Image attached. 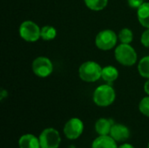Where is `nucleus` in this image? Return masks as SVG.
I'll return each instance as SVG.
<instances>
[{
	"instance_id": "obj_2",
	"label": "nucleus",
	"mask_w": 149,
	"mask_h": 148,
	"mask_svg": "<svg viewBox=\"0 0 149 148\" xmlns=\"http://www.w3.org/2000/svg\"><path fill=\"white\" fill-rule=\"evenodd\" d=\"M116 60L125 66L134 65L137 61V53L129 44H120L114 51Z\"/></svg>"
},
{
	"instance_id": "obj_12",
	"label": "nucleus",
	"mask_w": 149,
	"mask_h": 148,
	"mask_svg": "<svg viewBox=\"0 0 149 148\" xmlns=\"http://www.w3.org/2000/svg\"><path fill=\"white\" fill-rule=\"evenodd\" d=\"M113 124H114L113 121L110 119L100 118L95 123V126H94L95 132L99 135H109L111 128Z\"/></svg>"
},
{
	"instance_id": "obj_19",
	"label": "nucleus",
	"mask_w": 149,
	"mask_h": 148,
	"mask_svg": "<svg viewBox=\"0 0 149 148\" xmlns=\"http://www.w3.org/2000/svg\"><path fill=\"white\" fill-rule=\"evenodd\" d=\"M139 109L143 115L149 117V96L143 98L141 100L139 105Z\"/></svg>"
},
{
	"instance_id": "obj_22",
	"label": "nucleus",
	"mask_w": 149,
	"mask_h": 148,
	"mask_svg": "<svg viewBox=\"0 0 149 148\" xmlns=\"http://www.w3.org/2000/svg\"><path fill=\"white\" fill-rule=\"evenodd\" d=\"M118 148H135V147H134L133 145L129 144V143H123V144L120 145Z\"/></svg>"
},
{
	"instance_id": "obj_11",
	"label": "nucleus",
	"mask_w": 149,
	"mask_h": 148,
	"mask_svg": "<svg viewBox=\"0 0 149 148\" xmlns=\"http://www.w3.org/2000/svg\"><path fill=\"white\" fill-rule=\"evenodd\" d=\"M19 148H41L39 139L31 133L22 135L18 140Z\"/></svg>"
},
{
	"instance_id": "obj_20",
	"label": "nucleus",
	"mask_w": 149,
	"mask_h": 148,
	"mask_svg": "<svg viewBox=\"0 0 149 148\" xmlns=\"http://www.w3.org/2000/svg\"><path fill=\"white\" fill-rule=\"evenodd\" d=\"M128 5L133 9H139L145 2L144 0H127Z\"/></svg>"
},
{
	"instance_id": "obj_24",
	"label": "nucleus",
	"mask_w": 149,
	"mask_h": 148,
	"mask_svg": "<svg viewBox=\"0 0 149 148\" xmlns=\"http://www.w3.org/2000/svg\"><path fill=\"white\" fill-rule=\"evenodd\" d=\"M6 96H7V92L4 91V90H2V92H1V99H3Z\"/></svg>"
},
{
	"instance_id": "obj_23",
	"label": "nucleus",
	"mask_w": 149,
	"mask_h": 148,
	"mask_svg": "<svg viewBox=\"0 0 149 148\" xmlns=\"http://www.w3.org/2000/svg\"><path fill=\"white\" fill-rule=\"evenodd\" d=\"M144 91H145V92H146L147 94H148L149 95V79H148L147 82H146L145 85H144Z\"/></svg>"
},
{
	"instance_id": "obj_7",
	"label": "nucleus",
	"mask_w": 149,
	"mask_h": 148,
	"mask_svg": "<svg viewBox=\"0 0 149 148\" xmlns=\"http://www.w3.org/2000/svg\"><path fill=\"white\" fill-rule=\"evenodd\" d=\"M63 131L66 139L70 140H77L84 132V123L78 118H72L65 123Z\"/></svg>"
},
{
	"instance_id": "obj_14",
	"label": "nucleus",
	"mask_w": 149,
	"mask_h": 148,
	"mask_svg": "<svg viewBox=\"0 0 149 148\" xmlns=\"http://www.w3.org/2000/svg\"><path fill=\"white\" fill-rule=\"evenodd\" d=\"M119 77V72L114 66H106L102 68L101 78L107 83H112L115 81Z\"/></svg>"
},
{
	"instance_id": "obj_3",
	"label": "nucleus",
	"mask_w": 149,
	"mask_h": 148,
	"mask_svg": "<svg viewBox=\"0 0 149 148\" xmlns=\"http://www.w3.org/2000/svg\"><path fill=\"white\" fill-rule=\"evenodd\" d=\"M102 68L94 61H86L83 63L79 70V77L86 82H95L101 78Z\"/></svg>"
},
{
	"instance_id": "obj_16",
	"label": "nucleus",
	"mask_w": 149,
	"mask_h": 148,
	"mask_svg": "<svg viewBox=\"0 0 149 148\" xmlns=\"http://www.w3.org/2000/svg\"><path fill=\"white\" fill-rule=\"evenodd\" d=\"M86 6L93 10H101L107 5L108 0H84Z\"/></svg>"
},
{
	"instance_id": "obj_25",
	"label": "nucleus",
	"mask_w": 149,
	"mask_h": 148,
	"mask_svg": "<svg viewBox=\"0 0 149 148\" xmlns=\"http://www.w3.org/2000/svg\"><path fill=\"white\" fill-rule=\"evenodd\" d=\"M148 148H149V143H148Z\"/></svg>"
},
{
	"instance_id": "obj_13",
	"label": "nucleus",
	"mask_w": 149,
	"mask_h": 148,
	"mask_svg": "<svg viewBox=\"0 0 149 148\" xmlns=\"http://www.w3.org/2000/svg\"><path fill=\"white\" fill-rule=\"evenodd\" d=\"M137 17L141 24L146 28H149V3H144L137 9Z\"/></svg>"
},
{
	"instance_id": "obj_21",
	"label": "nucleus",
	"mask_w": 149,
	"mask_h": 148,
	"mask_svg": "<svg viewBox=\"0 0 149 148\" xmlns=\"http://www.w3.org/2000/svg\"><path fill=\"white\" fill-rule=\"evenodd\" d=\"M141 43L144 46L149 48V28L146 30L141 35Z\"/></svg>"
},
{
	"instance_id": "obj_5",
	"label": "nucleus",
	"mask_w": 149,
	"mask_h": 148,
	"mask_svg": "<svg viewBox=\"0 0 149 148\" xmlns=\"http://www.w3.org/2000/svg\"><path fill=\"white\" fill-rule=\"evenodd\" d=\"M118 36L112 30H104L98 33L95 38L96 46L102 51H109L117 43Z\"/></svg>"
},
{
	"instance_id": "obj_17",
	"label": "nucleus",
	"mask_w": 149,
	"mask_h": 148,
	"mask_svg": "<svg viewBox=\"0 0 149 148\" xmlns=\"http://www.w3.org/2000/svg\"><path fill=\"white\" fill-rule=\"evenodd\" d=\"M139 73L146 79H149V56L142 58L138 65Z\"/></svg>"
},
{
	"instance_id": "obj_15",
	"label": "nucleus",
	"mask_w": 149,
	"mask_h": 148,
	"mask_svg": "<svg viewBox=\"0 0 149 148\" xmlns=\"http://www.w3.org/2000/svg\"><path fill=\"white\" fill-rule=\"evenodd\" d=\"M56 35H57L56 29L54 27L51 26V25H45V26L41 28L40 37L44 40H46V41L52 40L53 38H56Z\"/></svg>"
},
{
	"instance_id": "obj_4",
	"label": "nucleus",
	"mask_w": 149,
	"mask_h": 148,
	"mask_svg": "<svg viewBox=\"0 0 149 148\" xmlns=\"http://www.w3.org/2000/svg\"><path fill=\"white\" fill-rule=\"evenodd\" d=\"M38 139L41 148H58L61 143L59 132L52 127L44 129Z\"/></svg>"
},
{
	"instance_id": "obj_10",
	"label": "nucleus",
	"mask_w": 149,
	"mask_h": 148,
	"mask_svg": "<svg viewBox=\"0 0 149 148\" xmlns=\"http://www.w3.org/2000/svg\"><path fill=\"white\" fill-rule=\"evenodd\" d=\"M117 142L110 135H99L92 143V148H118Z\"/></svg>"
},
{
	"instance_id": "obj_9",
	"label": "nucleus",
	"mask_w": 149,
	"mask_h": 148,
	"mask_svg": "<svg viewBox=\"0 0 149 148\" xmlns=\"http://www.w3.org/2000/svg\"><path fill=\"white\" fill-rule=\"evenodd\" d=\"M117 143L125 142L130 137V130L127 126L122 124H113L110 134H109Z\"/></svg>"
},
{
	"instance_id": "obj_1",
	"label": "nucleus",
	"mask_w": 149,
	"mask_h": 148,
	"mask_svg": "<svg viewBox=\"0 0 149 148\" xmlns=\"http://www.w3.org/2000/svg\"><path fill=\"white\" fill-rule=\"evenodd\" d=\"M115 92L109 85H102L97 87L93 92V101L100 107H106L115 100Z\"/></svg>"
},
{
	"instance_id": "obj_6",
	"label": "nucleus",
	"mask_w": 149,
	"mask_h": 148,
	"mask_svg": "<svg viewBox=\"0 0 149 148\" xmlns=\"http://www.w3.org/2000/svg\"><path fill=\"white\" fill-rule=\"evenodd\" d=\"M41 33V29L37 24L31 20L24 21L21 24L19 27L20 37L28 42H35L38 40Z\"/></svg>"
},
{
	"instance_id": "obj_18",
	"label": "nucleus",
	"mask_w": 149,
	"mask_h": 148,
	"mask_svg": "<svg viewBox=\"0 0 149 148\" xmlns=\"http://www.w3.org/2000/svg\"><path fill=\"white\" fill-rule=\"evenodd\" d=\"M119 39L121 44H130L134 39L133 31L128 28L122 29L119 33Z\"/></svg>"
},
{
	"instance_id": "obj_8",
	"label": "nucleus",
	"mask_w": 149,
	"mask_h": 148,
	"mask_svg": "<svg viewBox=\"0 0 149 148\" xmlns=\"http://www.w3.org/2000/svg\"><path fill=\"white\" fill-rule=\"evenodd\" d=\"M32 71L38 77L45 78L52 72L53 65L49 58L45 57H38L35 58L32 63Z\"/></svg>"
}]
</instances>
